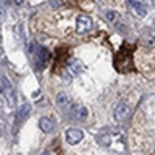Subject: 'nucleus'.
Wrapping results in <instances>:
<instances>
[{"instance_id":"obj_1","label":"nucleus","mask_w":155,"mask_h":155,"mask_svg":"<svg viewBox=\"0 0 155 155\" xmlns=\"http://www.w3.org/2000/svg\"><path fill=\"white\" fill-rule=\"evenodd\" d=\"M115 65L120 71H127V70L132 68V51H130V48H127L124 45L118 53H116Z\"/></svg>"},{"instance_id":"obj_2","label":"nucleus","mask_w":155,"mask_h":155,"mask_svg":"<svg viewBox=\"0 0 155 155\" xmlns=\"http://www.w3.org/2000/svg\"><path fill=\"white\" fill-rule=\"evenodd\" d=\"M2 93L6 98L9 106L16 104V90H14V87L11 85V82H9V79L6 76H2Z\"/></svg>"},{"instance_id":"obj_3","label":"nucleus","mask_w":155,"mask_h":155,"mask_svg":"<svg viewBox=\"0 0 155 155\" xmlns=\"http://www.w3.org/2000/svg\"><path fill=\"white\" fill-rule=\"evenodd\" d=\"M93 28V22L88 16H79L76 20V31L79 34H84V33H88L90 30Z\"/></svg>"},{"instance_id":"obj_4","label":"nucleus","mask_w":155,"mask_h":155,"mask_svg":"<svg viewBox=\"0 0 155 155\" xmlns=\"http://www.w3.org/2000/svg\"><path fill=\"white\" fill-rule=\"evenodd\" d=\"M129 113H130V109H129L127 104H124V102H120L118 106L115 107V120L116 121H124Z\"/></svg>"},{"instance_id":"obj_5","label":"nucleus","mask_w":155,"mask_h":155,"mask_svg":"<svg viewBox=\"0 0 155 155\" xmlns=\"http://www.w3.org/2000/svg\"><path fill=\"white\" fill-rule=\"evenodd\" d=\"M65 138H67V141L70 144H78L84 138V134H82V130H79V129H68L67 134H65Z\"/></svg>"},{"instance_id":"obj_6","label":"nucleus","mask_w":155,"mask_h":155,"mask_svg":"<svg viewBox=\"0 0 155 155\" xmlns=\"http://www.w3.org/2000/svg\"><path fill=\"white\" fill-rule=\"evenodd\" d=\"M47 61H48V51L45 48H39L37 50V54H36V65L39 68H44Z\"/></svg>"},{"instance_id":"obj_7","label":"nucleus","mask_w":155,"mask_h":155,"mask_svg":"<svg viewBox=\"0 0 155 155\" xmlns=\"http://www.w3.org/2000/svg\"><path fill=\"white\" fill-rule=\"evenodd\" d=\"M70 112H71V115H74V118H78V120H85L87 118V109L84 106H81V104H74L70 109Z\"/></svg>"},{"instance_id":"obj_8","label":"nucleus","mask_w":155,"mask_h":155,"mask_svg":"<svg viewBox=\"0 0 155 155\" xmlns=\"http://www.w3.org/2000/svg\"><path fill=\"white\" fill-rule=\"evenodd\" d=\"M39 127H41L42 132L50 134V132H53V129H54V123L51 121L50 118H41V121H39Z\"/></svg>"},{"instance_id":"obj_9","label":"nucleus","mask_w":155,"mask_h":155,"mask_svg":"<svg viewBox=\"0 0 155 155\" xmlns=\"http://www.w3.org/2000/svg\"><path fill=\"white\" fill-rule=\"evenodd\" d=\"M30 110H31V106L28 104V102H27V104H23V106L20 107V110L17 112L16 121H17V123H22V121H23V120H25V118H27V116H28Z\"/></svg>"},{"instance_id":"obj_10","label":"nucleus","mask_w":155,"mask_h":155,"mask_svg":"<svg viewBox=\"0 0 155 155\" xmlns=\"http://www.w3.org/2000/svg\"><path fill=\"white\" fill-rule=\"evenodd\" d=\"M130 6L137 11V14L140 16V17H144L146 16V12H147V9H146V6L143 5V3H138V2H130Z\"/></svg>"},{"instance_id":"obj_11","label":"nucleus","mask_w":155,"mask_h":155,"mask_svg":"<svg viewBox=\"0 0 155 155\" xmlns=\"http://www.w3.org/2000/svg\"><path fill=\"white\" fill-rule=\"evenodd\" d=\"M56 102H58V106L61 109H67L70 104H68V96L65 93H59L58 98H56Z\"/></svg>"},{"instance_id":"obj_12","label":"nucleus","mask_w":155,"mask_h":155,"mask_svg":"<svg viewBox=\"0 0 155 155\" xmlns=\"http://www.w3.org/2000/svg\"><path fill=\"white\" fill-rule=\"evenodd\" d=\"M67 68H68V71H70L71 74H78V73H79V70H81V64L78 62L76 59H71V61L68 62Z\"/></svg>"},{"instance_id":"obj_13","label":"nucleus","mask_w":155,"mask_h":155,"mask_svg":"<svg viewBox=\"0 0 155 155\" xmlns=\"http://www.w3.org/2000/svg\"><path fill=\"white\" fill-rule=\"evenodd\" d=\"M104 16H106V19H107L110 23H116V22H118V19H120L118 12H115V11H106Z\"/></svg>"},{"instance_id":"obj_14","label":"nucleus","mask_w":155,"mask_h":155,"mask_svg":"<svg viewBox=\"0 0 155 155\" xmlns=\"http://www.w3.org/2000/svg\"><path fill=\"white\" fill-rule=\"evenodd\" d=\"M14 3H16V5H22L23 0H14Z\"/></svg>"}]
</instances>
